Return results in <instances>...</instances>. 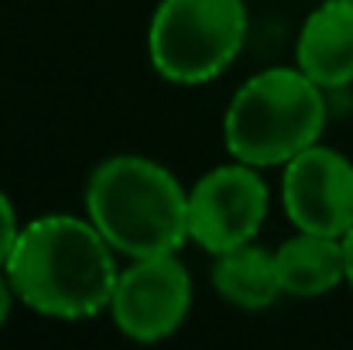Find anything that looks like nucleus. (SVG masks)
Instances as JSON below:
<instances>
[{"mask_svg":"<svg viewBox=\"0 0 353 350\" xmlns=\"http://www.w3.org/2000/svg\"><path fill=\"white\" fill-rule=\"evenodd\" d=\"M17 302L52 320H86L110 306L117 285V251L90 217L48 213L21 227L7 261Z\"/></svg>","mask_w":353,"mask_h":350,"instance_id":"1","label":"nucleus"},{"mask_svg":"<svg viewBox=\"0 0 353 350\" xmlns=\"http://www.w3.org/2000/svg\"><path fill=\"white\" fill-rule=\"evenodd\" d=\"M83 203L93 227L127 261L172 254L189 240V189L154 158H103L90 172Z\"/></svg>","mask_w":353,"mask_h":350,"instance_id":"2","label":"nucleus"},{"mask_svg":"<svg viewBox=\"0 0 353 350\" xmlns=\"http://www.w3.org/2000/svg\"><path fill=\"white\" fill-rule=\"evenodd\" d=\"M326 127V90L299 66H278L250 76L223 114V144L230 158L257 168L288 165L312 148Z\"/></svg>","mask_w":353,"mask_h":350,"instance_id":"3","label":"nucleus"},{"mask_svg":"<svg viewBox=\"0 0 353 350\" xmlns=\"http://www.w3.org/2000/svg\"><path fill=\"white\" fill-rule=\"evenodd\" d=\"M243 38V0H158L148 24V55L161 79L203 86L234 66Z\"/></svg>","mask_w":353,"mask_h":350,"instance_id":"4","label":"nucleus"},{"mask_svg":"<svg viewBox=\"0 0 353 350\" xmlns=\"http://www.w3.org/2000/svg\"><path fill=\"white\" fill-rule=\"evenodd\" d=\"M192 309V275L179 261V251L134 257L120 268L114 295H110V320L127 340L158 344L172 337Z\"/></svg>","mask_w":353,"mask_h":350,"instance_id":"5","label":"nucleus"},{"mask_svg":"<svg viewBox=\"0 0 353 350\" xmlns=\"http://www.w3.org/2000/svg\"><path fill=\"white\" fill-rule=\"evenodd\" d=\"M268 182L257 165L227 162L210 168L189 189V240L213 257L257 240L268 217Z\"/></svg>","mask_w":353,"mask_h":350,"instance_id":"6","label":"nucleus"},{"mask_svg":"<svg viewBox=\"0 0 353 350\" xmlns=\"http://www.w3.org/2000/svg\"><path fill=\"white\" fill-rule=\"evenodd\" d=\"M281 203L295 231L343 237L353 227V162L336 148L312 144L281 165Z\"/></svg>","mask_w":353,"mask_h":350,"instance_id":"7","label":"nucleus"},{"mask_svg":"<svg viewBox=\"0 0 353 350\" xmlns=\"http://www.w3.org/2000/svg\"><path fill=\"white\" fill-rule=\"evenodd\" d=\"M295 66L326 93L347 90L353 83V3H319L295 41Z\"/></svg>","mask_w":353,"mask_h":350,"instance_id":"8","label":"nucleus"},{"mask_svg":"<svg viewBox=\"0 0 353 350\" xmlns=\"http://www.w3.org/2000/svg\"><path fill=\"white\" fill-rule=\"evenodd\" d=\"M281 292L295 299H316L333 292L340 282H347V254H343V237L330 233L299 231L295 237L281 240L274 251Z\"/></svg>","mask_w":353,"mask_h":350,"instance_id":"9","label":"nucleus"},{"mask_svg":"<svg viewBox=\"0 0 353 350\" xmlns=\"http://www.w3.org/2000/svg\"><path fill=\"white\" fill-rule=\"evenodd\" d=\"M210 282L220 299H227L236 309H250V313L268 309L285 295L278 264H274V251H268L254 240L216 254Z\"/></svg>","mask_w":353,"mask_h":350,"instance_id":"10","label":"nucleus"},{"mask_svg":"<svg viewBox=\"0 0 353 350\" xmlns=\"http://www.w3.org/2000/svg\"><path fill=\"white\" fill-rule=\"evenodd\" d=\"M17 237H21V220H17V210L10 203V196L0 189V268H7L14 247H17Z\"/></svg>","mask_w":353,"mask_h":350,"instance_id":"11","label":"nucleus"},{"mask_svg":"<svg viewBox=\"0 0 353 350\" xmlns=\"http://www.w3.org/2000/svg\"><path fill=\"white\" fill-rule=\"evenodd\" d=\"M14 302H17V295H14V285H10V278H7V271L0 268V327L7 323V316H10V309H14Z\"/></svg>","mask_w":353,"mask_h":350,"instance_id":"12","label":"nucleus"},{"mask_svg":"<svg viewBox=\"0 0 353 350\" xmlns=\"http://www.w3.org/2000/svg\"><path fill=\"white\" fill-rule=\"evenodd\" d=\"M343 254H347V285L353 289V227L343 233Z\"/></svg>","mask_w":353,"mask_h":350,"instance_id":"13","label":"nucleus"},{"mask_svg":"<svg viewBox=\"0 0 353 350\" xmlns=\"http://www.w3.org/2000/svg\"><path fill=\"white\" fill-rule=\"evenodd\" d=\"M350 3H353V0H350Z\"/></svg>","mask_w":353,"mask_h":350,"instance_id":"14","label":"nucleus"}]
</instances>
